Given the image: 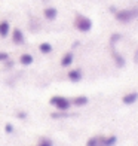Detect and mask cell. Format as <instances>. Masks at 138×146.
I'll list each match as a JSON object with an SVG mask.
<instances>
[{
    "label": "cell",
    "mask_w": 138,
    "mask_h": 146,
    "mask_svg": "<svg viewBox=\"0 0 138 146\" xmlns=\"http://www.w3.org/2000/svg\"><path fill=\"white\" fill-rule=\"evenodd\" d=\"M116 21L119 23H129L132 19L138 18V8H128V9H120L114 14Z\"/></svg>",
    "instance_id": "1"
},
{
    "label": "cell",
    "mask_w": 138,
    "mask_h": 146,
    "mask_svg": "<svg viewBox=\"0 0 138 146\" xmlns=\"http://www.w3.org/2000/svg\"><path fill=\"white\" fill-rule=\"evenodd\" d=\"M49 103L54 106V108H57L60 112H67L71 108V102L67 97H62V96H54L49 100Z\"/></svg>",
    "instance_id": "2"
},
{
    "label": "cell",
    "mask_w": 138,
    "mask_h": 146,
    "mask_svg": "<svg viewBox=\"0 0 138 146\" xmlns=\"http://www.w3.org/2000/svg\"><path fill=\"white\" fill-rule=\"evenodd\" d=\"M74 27L82 33H88L92 29V21H91V18L85 17V15H77L74 19Z\"/></svg>",
    "instance_id": "3"
},
{
    "label": "cell",
    "mask_w": 138,
    "mask_h": 146,
    "mask_svg": "<svg viewBox=\"0 0 138 146\" xmlns=\"http://www.w3.org/2000/svg\"><path fill=\"white\" fill-rule=\"evenodd\" d=\"M43 17L48 19V21H54L58 17V9L54 8V6H48V8L43 9Z\"/></svg>",
    "instance_id": "4"
},
{
    "label": "cell",
    "mask_w": 138,
    "mask_h": 146,
    "mask_svg": "<svg viewBox=\"0 0 138 146\" xmlns=\"http://www.w3.org/2000/svg\"><path fill=\"white\" fill-rule=\"evenodd\" d=\"M12 40H14V43H15V45H22V43H24V40H25L22 30L15 29L14 31H12Z\"/></svg>",
    "instance_id": "5"
},
{
    "label": "cell",
    "mask_w": 138,
    "mask_h": 146,
    "mask_svg": "<svg viewBox=\"0 0 138 146\" xmlns=\"http://www.w3.org/2000/svg\"><path fill=\"white\" fill-rule=\"evenodd\" d=\"M137 100H138V92H135V91L128 92V94H125V96L122 97L123 104H134Z\"/></svg>",
    "instance_id": "6"
},
{
    "label": "cell",
    "mask_w": 138,
    "mask_h": 146,
    "mask_svg": "<svg viewBox=\"0 0 138 146\" xmlns=\"http://www.w3.org/2000/svg\"><path fill=\"white\" fill-rule=\"evenodd\" d=\"M74 61V54L73 52H67V54H64V57L61 58V66L62 67H68L71 66Z\"/></svg>",
    "instance_id": "7"
},
{
    "label": "cell",
    "mask_w": 138,
    "mask_h": 146,
    "mask_svg": "<svg viewBox=\"0 0 138 146\" xmlns=\"http://www.w3.org/2000/svg\"><path fill=\"white\" fill-rule=\"evenodd\" d=\"M89 103V98L86 96H79V97H74L73 100H71V104L77 106V108H82V106H86Z\"/></svg>",
    "instance_id": "8"
},
{
    "label": "cell",
    "mask_w": 138,
    "mask_h": 146,
    "mask_svg": "<svg viewBox=\"0 0 138 146\" xmlns=\"http://www.w3.org/2000/svg\"><path fill=\"white\" fill-rule=\"evenodd\" d=\"M9 33H11V24H9V21H6V19L0 21V36L6 37Z\"/></svg>",
    "instance_id": "9"
},
{
    "label": "cell",
    "mask_w": 138,
    "mask_h": 146,
    "mask_svg": "<svg viewBox=\"0 0 138 146\" xmlns=\"http://www.w3.org/2000/svg\"><path fill=\"white\" fill-rule=\"evenodd\" d=\"M68 79L71 82H79L82 79V72L79 69H74V70H70L68 72Z\"/></svg>",
    "instance_id": "10"
},
{
    "label": "cell",
    "mask_w": 138,
    "mask_h": 146,
    "mask_svg": "<svg viewBox=\"0 0 138 146\" xmlns=\"http://www.w3.org/2000/svg\"><path fill=\"white\" fill-rule=\"evenodd\" d=\"M33 61H34V58H33L31 54H22L19 57V63L22 66H30V64H33Z\"/></svg>",
    "instance_id": "11"
},
{
    "label": "cell",
    "mask_w": 138,
    "mask_h": 146,
    "mask_svg": "<svg viewBox=\"0 0 138 146\" xmlns=\"http://www.w3.org/2000/svg\"><path fill=\"white\" fill-rule=\"evenodd\" d=\"M86 146H103V136H94L91 137Z\"/></svg>",
    "instance_id": "12"
},
{
    "label": "cell",
    "mask_w": 138,
    "mask_h": 146,
    "mask_svg": "<svg viewBox=\"0 0 138 146\" xmlns=\"http://www.w3.org/2000/svg\"><path fill=\"white\" fill-rule=\"evenodd\" d=\"M39 49H40L42 54H51L52 52V45L48 43V42H43V43L39 45Z\"/></svg>",
    "instance_id": "13"
},
{
    "label": "cell",
    "mask_w": 138,
    "mask_h": 146,
    "mask_svg": "<svg viewBox=\"0 0 138 146\" xmlns=\"http://www.w3.org/2000/svg\"><path fill=\"white\" fill-rule=\"evenodd\" d=\"M117 142L116 136H110V137H103V146H113Z\"/></svg>",
    "instance_id": "14"
},
{
    "label": "cell",
    "mask_w": 138,
    "mask_h": 146,
    "mask_svg": "<svg viewBox=\"0 0 138 146\" xmlns=\"http://www.w3.org/2000/svg\"><path fill=\"white\" fill-rule=\"evenodd\" d=\"M113 55H114V61H116V64L119 66V67H123V66H125V58H123V57H120L116 51L113 52Z\"/></svg>",
    "instance_id": "15"
},
{
    "label": "cell",
    "mask_w": 138,
    "mask_h": 146,
    "mask_svg": "<svg viewBox=\"0 0 138 146\" xmlns=\"http://www.w3.org/2000/svg\"><path fill=\"white\" fill-rule=\"evenodd\" d=\"M120 39H122V35H119V33H114V35L110 37V43H111V45H114L117 40H120Z\"/></svg>",
    "instance_id": "16"
},
{
    "label": "cell",
    "mask_w": 138,
    "mask_h": 146,
    "mask_svg": "<svg viewBox=\"0 0 138 146\" xmlns=\"http://www.w3.org/2000/svg\"><path fill=\"white\" fill-rule=\"evenodd\" d=\"M8 60H9L8 52H0V61H8Z\"/></svg>",
    "instance_id": "17"
},
{
    "label": "cell",
    "mask_w": 138,
    "mask_h": 146,
    "mask_svg": "<svg viewBox=\"0 0 138 146\" xmlns=\"http://www.w3.org/2000/svg\"><path fill=\"white\" fill-rule=\"evenodd\" d=\"M37 146H52V142L51 140H48V139H43V140L39 143Z\"/></svg>",
    "instance_id": "18"
},
{
    "label": "cell",
    "mask_w": 138,
    "mask_h": 146,
    "mask_svg": "<svg viewBox=\"0 0 138 146\" xmlns=\"http://www.w3.org/2000/svg\"><path fill=\"white\" fill-rule=\"evenodd\" d=\"M6 131H8V133H12V131H14V127H12V124H6Z\"/></svg>",
    "instance_id": "19"
},
{
    "label": "cell",
    "mask_w": 138,
    "mask_h": 146,
    "mask_svg": "<svg viewBox=\"0 0 138 146\" xmlns=\"http://www.w3.org/2000/svg\"><path fill=\"white\" fill-rule=\"evenodd\" d=\"M110 12H113V14H116L117 11H116V8H114V6H111V8H110Z\"/></svg>",
    "instance_id": "20"
},
{
    "label": "cell",
    "mask_w": 138,
    "mask_h": 146,
    "mask_svg": "<svg viewBox=\"0 0 138 146\" xmlns=\"http://www.w3.org/2000/svg\"><path fill=\"white\" fill-rule=\"evenodd\" d=\"M18 116H19V118H25V113H22V112H19Z\"/></svg>",
    "instance_id": "21"
}]
</instances>
